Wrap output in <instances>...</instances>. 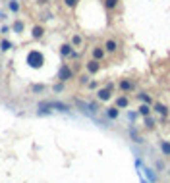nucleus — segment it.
Here are the masks:
<instances>
[{
  "instance_id": "dca6fc26",
  "label": "nucleus",
  "mask_w": 170,
  "mask_h": 183,
  "mask_svg": "<svg viewBox=\"0 0 170 183\" xmlns=\"http://www.w3.org/2000/svg\"><path fill=\"white\" fill-rule=\"evenodd\" d=\"M143 171L147 174V177H149V181H151V183H155V181H157V176H155V171H153L151 168H143Z\"/></svg>"
},
{
  "instance_id": "f3484780",
  "label": "nucleus",
  "mask_w": 170,
  "mask_h": 183,
  "mask_svg": "<svg viewBox=\"0 0 170 183\" xmlns=\"http://www.w3.org/2000/svg\"><path fill=\"white\" fill-rule=\"evenodd\" d=\"M118 6V0H105V8L106 10H114Z\"/></svg>"
},
{
  "instance_id": "0eeeda50",
  "label": "nucleus",
  "mask_w": 170,
  "mask_h": 183,
  "mask_svg": "<svg viewBox=\"0 0 170 183\" xmlns=\"http://www.w3.org/2000/svg\"><path fill=\"white\" fill-rule=\"evenodd\" d=\"M120 89L124 91V93H128V91L133 89V83L130 81V79H122V81H120Z\"/></svg>"
},
{
  "instance_id": "f8f14e48",
  "label": "nucleus",
  "mask_w": 170,
  "mask_h": 183,
  "mask_svg": "<svg viewBox=\"0 0 170 183\" xmlns=\"http://www.w3.org/2000/svg\"><path fill=\"white\" fill-rule=\"evenodd\" d=\"M155 110L161 114V116H168V108L164 104H161V102H157V104H155Z\"/></svg>"
},
{
  "instance_id": "f257e3e1",
  "label": "nucleus",
  "mask_w": 170,
  "mask_h": 183,
  "mask_svg": "<svg viewBox=\"0 0 170 183\" xmlns=\"http://www.w3.org/2000/svg\"><path fill=\"white\" fill-rule=\"evenodd\" d=\"M50 108L52 110H58V112H70V106L64 104V102H41V104H39L41 114H47Z\"/></svg>"
},
{
  "instance_id": "a878e982",
  "label": "nucleus",
  "mask_w": 170,
  "mask_h": 183,
  "mask_svg": "<svg viewBox=\"0 0 170 183\" xmlns=\"http://www.w3.org/2000/svg\"><path fill=\"white\" fill-rule=\"evenodd\" d=\"M62 89H64L62 85H54V91H56V93H60V91H62Z\"/></svg>"
},
{
  "instance_id": "423d86ee",
  "label": "nucleus",
  "mask_w": 170,
  "mask_h": 183,
  "mask_svg": "<svg viewBox=\"0 0 170 183\" xmlns=\"http://www.w3.org/2000/svg\"><path fill=\"white\" fill-rule=\"evenodd\" d=\"M116 50H118V42L112 41V39H108L105 42V52H116Z\"/></svg>"
},
{
  "instance_id": "bb28decb",
  "label": "nucleus",
  "mask_w": 170,
  "mask_h": 183,
  "mask_svg": "<svg viewBox=\"0 0 170 183\" xmlns=\"http://www.w3.org/2000/svg\"><path fill=\"white\" fill-rule=\"evenodd\" d=\"M37 2H39V4H47V2H49V0H37Z\"/></svg>"
},
{
  "instance_id": "f03ea898",
  "label": "nucleus",
  "mask_w": 170,
  "mask_h": 183,
  "mask_svg": "<svg viewBox=\"0 0 170 183\" xmlns=\"http://www.w3.org/2000/svg\"><path fill=\"white\" fill-rule=\"evenodd\" d=\"M27 64L31 66V67H41L43 64H44V56H43V52H39V50H31L29 54H27Z\"/></svg>"
},
{
  "instance_id": "20e7f679",
  "label": "nucleus",
  "mask_w": 170,
  "mask_h": 183,
  "mask_svg": "<svg viewBox=\"0 0 170 183\" xmlns=\"http://www.w3.org/2000/svg\"><path fill=\"white\" fill-rule=\"evenodd\" d=\"M58 79H60V81H68V79H72V70L68 66H62L60 72H58Z\"/></svg>"
},
{
  "instance_id": "a211bd4d",
  "label": "nucleus",
  "mask_w": 170,
  "mask_h": 183,
  "mask_svg": "<svg viewBox=\"0 0 170 183\" xmlns=\"http://www.w3.org/2000/svg\"><path fill=\"white\" fill-rule=\"evenodd\" d=\"M139 114H141V116H149V114H151L149 104H141V106H139Z\"/></svg>"
},
{
  "instance_id": "5701e85b",
  "label": "nucleus",
  "mask_w": 170,
  "mask_h": 183,
  "mask_svg": "<svg viewBox=\"0 0 170 183\" xmlns=\"http://www.w3.org/2000/svg\"><path fill=\"white\" fill-rule=\"evenodd\" d=\"M72 44H74V47H79V44H81V37H79V35H75V37L72 39Z\"/></svg>"
},
{
  "instance_id": "393cba45",
  "label": "nucleus",
  "mask_w": 170,
  "mask_h": 183,
  "mask_svg": "<svg viewBox=\"0 0 170 183\" xmlns=\"http://www.w3.org/2000/svg\"><path fill=\"white\" fill-rule=\"evenodd\" d=\"M43 89H44L43 85H35V87H33V91H37V93H39V91H43Z\"/></svg>"
},
{
  "instance_id": "ddd939ff",
  "label": "nucleus",
  "mask_w": 170,
  "mask_h": 183,
  "mask_svg": "<svg viewBox=\"0 0 170 183\" xmlns=\"http://www.w3.org/2000/svg\"><path fill=\"white\" fill-rule=\"evenodd\" d=\"M74 48H72V44H62V48H60V54L62 56H72Z\"/></svg>"
},
{
  "instance_id": "1a4fd4ad",
  "label": "nucleus",
  "mask_w": 170,
  "mask_h": 183,
  "mask_svg": "<svg viewBox=\"0 0 170 183\" xmlns=\"http://www.w3.org/2000/svg\"><path fill=\"white\" fill-rule=\"evenodd\" d=\"M106 116H108L110 120H116V118L120 116V108H118V106H114V108H108V110H106Z\"/></svg>"
},
{
  "instance_id": "aec40b11",
  "label": "nucleus",
  "mask_w": 170,
  "mask_h": 183,
  "mask_svg": "<svg viewBox=\"0 0 170 183\" xmlns=\"http://www.w3.org/2000/svg\"><path fill=\"white\" fill-rule=\"evenodd\" d=\"M14 31L21 33V31H23V23H21V21H16V23H14Z\"/></svg>"
},
{
  "instance_id": "2eb2a0df",
  "label": "nucleus",
  "mask_w": 170,
  "mask_h": 183,
  "mask_svg": "<svg viewBox=\"0 0 170 183\" xmlns=\"http://www.w3.org/2000/svg\"><path fill=\"white\" fill-rule=\"evenodd\" d=\"M161 151H162L164 156H170V143H168V141H162V143H161Z\"/></svg>"
},
{
  "instance_id": "7ed1b4c3",
  "label": "nucleus",
  "mask_w": 170,
  "mask_h": 183,
  "mask_svg": "<svg viewBox=\"0 0 170 183\" xmlns=\"http://www.w3.org/2000/svg\"><path fill=\"white\" fill-rule=\"evenodd\" d=\"M97 96H99V100H103V102L110 100V96H112V85H106L105 89H99Z\"/></svg>"
},
{
  "instance_id": "9b49d317",
  "label": "nucleus",
  "mask_w": 170,
  "mask_h": 183,
  "mask_svg": "<svg viewBox=\"0 0 170 183\" xmlns=\"http://www.w3.org/2000/svg\"><path fill=\"white\" fill-rule=\"evenodd\" d=\"M128 104H130V98L128 96H118V100H116V106L118 108H128Z\"/></svg>"
},
{
  "instance_id": "6e6552de",
  "label": "nucleus",
  "mask_w": 170,
  "mask_h": 183,
  "mask_svg": "<svg viewBox=\"0 0 170 183\" xmlns=\"http://www.w3.org/2000/svg\"><path fill=\"white\" fill-rule=\"evenodd\" d=\"M93 58L100 62V60L105 58V48H100V47H95V48H93Z\"/></svg>"
},
{
  "instance_id": "6ab92c4d",
  "label": "nucleus",
  "mask_w": 170,
  "mask_h": 183,
  "mask_svg": "<svg viewBox=\"0 0 170 183\" xmlns=\"http://www.w3.org/2000/svg\"><path fill=\"white\" fill-rule=\"evenodd\" d=\"M137 98H139V100H143L145 104H151V96L147 95V93H141V95H137Z\"/></svg>"
},
{
  "instance_id": "9d476101",
  "label": "nucleus",
  "mask_w": 170,
  "mask_h": 183,
  "mask_svg": "<svg viewBox=\"0 0 170 183\" xmlns=\"http://www.w3.org/2000/svg\"><path fill=\"white\" fill-rule=\"evenodd\" d=\"M43 35H44V29L41 27V25H35V27H33V39H43Z\"/></svg>"
},
{
  "instance_id": "412c9836",
  "label": "nucleus",
  "mask_w": 170,
  "mask_h": 183,
  "mask_svg": "<svg viewBox=\"0 0 170 183\" xmlns=\"http://www.w3.org/2000/svg\"><path fill=\"white\" fill-rule=\"evenodd\" d=\"M77 2H79V0H64V4H66L68 8H75Z\"/></svg>"
},
{
  "instance_id": "b1692460",
  "label": "nucleus",
  "mask_w": 170,
  "mask_h": 183,
  "mask_svg": "<svg viewBox=\"0 0 170 183\" xmlns=\"http://www.w3.org/2000/svg\"><path fill=\"white\" fill-rule=\"evenodd\" d=\"M145 125H147V127H153V120L149 116H145Z\"/></svg>"
},
{
  "instance_id": "39448f33",
  "label": "nucleus",
  "mask_w": 170,
  "mask_h": 183,
  "mask_svg": "<svg viewBox=\"0 0 170 183\" xmlns=\"http://www.w3.org/2000/svg\"><path fill=\"white\" fill-rule=\"evenodd\" d=\"M99 70H100V64H99V60H95V58H93L91 62H87V72H89V73H97Z\"/></svg>"
},
{
  "instance_id": "4be33fe9",
  "label": "nucleus",
  "mask_w": 170,
  "mask_h": 183,
  "mask_svg": "<svg viewBox=\"0 0 170 183\" xmlns=\"http://www.w3.org/2000/svg\"><path fill=\"white\" fill-rule=\"evenodd\" d=\"M0 47H2V50H10V48H12V42H10V41H2V42H0Z\"/></svg>"
},
{
  "instance_id": "4468645a",
  "label": "nucleus",
  "mask_w": 170,
  "mask_h": 183,
  "mask_svg": "<svg viewBox=\"0 0 170 183\" xmlns=\"http://www.w3.org/2000/svg\"><path fill=\"white\" fill-rule=\"evenodd\" d=\"M8 8H10V12L18 14V12H19V4H18V0H10V2H8Z\"/></svg>"
}]
</instances>
